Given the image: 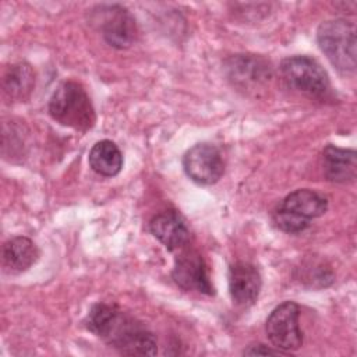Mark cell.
Masks as SVG:
<instances>
[{"label":"cell","mask_w":357,"mask_h":357,"mask_svg":"<svg viewBox=\"0 0 357 357\" xmlns=\"http://www.w3.org/2000/svg\"><path fill=\"white\" fill-rule=\"evenodd\" d=\"M85 326L121 354L155 356L158 351L155 335L114 304L92 305L85 318Z\"/></svg>","instance_id":"cell-1"},{"label":"cell","mask_w":357,"mask_h":357,"mask_svg":"<svg viewBox=\"0 0 357 357\" xmlns=\"http://www.w3.org/2000/svg\"><path fill=\"white\" fill-rule=\"evenodd\" d=\"M49 113L57 123L78 131L92 128L96 121L86 91L75 81H66L57 86L49 102Z\"/></svg>","instance_id":"cell-2"},{"label":"cell","mask_w":357,"mask_h":357,"mask_svg":"<svg viewBox=\"0 0 357 357\" xmlns=\"http://www.w3.org/2000/svg\"><path fill=\"white\" fill-rule=\"evenodd\" d=\"M319 49L340 74L356 70V25L344 18L328 20L318 26Z\"/></svg>","instance_id":"cell-3"},{"label":"cell","mask_w":357,"mask_h":357,"mask_svg":"<svg viewBox=\"0 0 357 357\" xmlns=\"http://www.w3.org/2000/svg\"><path fill=\"white\" fill-rule=\"evenodd\" d=\"M280 74L286 84L310 96L322 98L329 91V77L322 66L308 56L286 57L280 63Z\"/></svg>","instance_id":"cell-4"},{"label":"cell","mask_w":357,"mask_h":357,"mask_svg":"<svg viewBox=\"0 0 357 357\" xmlns=\"http://www.w3.org/2000/svg\"><path fill=\"white\" fill-rule=\"evenodd\" d=\"M300 307L293 301L279 304L266 319V336L275 349L289 353L303 344V332L298 324Z\"/></svg>","instance_id":"cell-5"},{"label":"cell","mask_w":357,"mask_h":357,"mask_svg":"<svg viewBox=\"0 0 357 357\" xmlns=\"http://www.w3.org/2000/svg\"><path fill=\"white\" fill-rule=\"evenodd\" d=\"M185 174L197 184H215L225 172L220 151L212 144H197L190 148L183 158Z\"/></svg>","instance_id":"cell-6"},{"label":"cell","mask_w":357,"mask_h":357,"mask_svg":"<svg viewBox=\"0 0 357 357\" xmlns=\"http://www.w3.org/2000/svg\"><path fill=\"white\" fill-rule=\"evenodd\" d=\"M98 24L105 40L116 49L130 47L138 35L134 17L121 6H100Z\"/></svg>","instance_id":"cell-7"},{"label":"cell","mask_w":357,"mask_h":357,"mask_svg":"<svg viewBox=\"0 0 357 357\" xmlns=\"http://www.w3.org/2000/svg\"><path fill=\"white\" fill-rule=\"evenodd\" d=\"M172 276L176 284L185 291H197L206 296L213 294V286L205 261L194 250H185L176 258Z\"/></svg>","instance_id":"cell-8"},{"label":"cell","mask_w":357,"mask_h":357,"mask_svg":"<svg viewBox=\"0 0 357 357\" xmlns=\"http://www.w3.org/2000/svg\"><path fill=\"white\" fill-rule=\"evenodd\" d=\"M227 77L243 89H254L271 78L269 64L252 54H236L226 61Z\"/></svg>","instance_id":"cell-9"},{"label":"cell","mask_w":357,"mask_h":357,"mask_svg":"<svg viewBox=\"0 0 357 357\" xmlns=\"http://www.w3.org/2000/svg\"><path fill=\"white\" fill-rule=\"evenodd\" d=\"M262 286L259 271L250 262L238 261L229 269V291L234 304L240 307L252 305Z\"/></svg>","instance_id":"cell-10"},{"label":"cell","mask_w":357,"mask_h":357,"mask_svg":"<svg viewBox=\"0 0 357 357\" xmlns=\"http://www.w3.org/2000/svg\"><path fill=\"white\" fill-rule=\"evenodd\" d=\"M149 230L169 251L183 248L190 240L188 227L176 211H165L153 216Z\"/></svg>","instance_id":"cell-11"},{"label":"cell","mask_w":357,"mask_h":357,"mask_svg":"<svg viewBox=\"0 0 357 357\" xmlns=\"http://www.w3.org/2000/svg\"><path fill=\"white\" fill-rule=\"evenodd\" d=\"M324 174L333 183H351L357 176V155L354 149L328 145L322 152Z\"/></svg>","instance_id":"cell-12"},{"label":"cell","mask_w":357,"mask_h":357,"mask_svg":"<svg viewBox=\"0 0 357 357\" xmlns=\"http://www.w3.org/2000/svg\"><path fill=\"white\" fill-rule=\"evenodd\" d=\"M39 251L35 243L24 236L7 240L3 245V266L10 273H21L29 269L38 259Z\"/></svg>","instance_id":"cell-13"},{"label":"cell","mask_w":357,"mask_h":357,"mask_svg":"<svg viewBox=\"0 0 357 357\" xmlns=\"http://www.w3.org/2000/svg\"><path fill=\"white\" fill-rule=\"evenodd\" d=\"M279 208L298 216L303 220L311 222V219L322 216L328 209V201L321 194L301 188L290 192L279 205Z\"/></svg>","instance_id":"cell-14"},{"label":"cell","mask_w":357,"mask_h":357,"mask_svg":"<svg viewBox=\"0 0 357 357\" xmlns=\"http://www.w3.org/2000/svg\"><path fill=\"white\" fill-rule=\"evenodd\" d=\"M35 86V73L28 63H14L4 70L1 78L3 93L11 102H24Z\"/></svg>","instance_id":"cell-15"},{"label":"cell","mask_w":357,"mask_h":357,"mask_svg":"<svg viewBox=\"0 0 357 357\" xmlns=\"http://www.w3.org/2000/svg\"><path fill=\"white\" fill-rule=\"evenodd\" d=\"M88 162L95 173L105 177H113L119 174L123 167V155L113 141L102 139L89 151Z\"/></svg>","instance_id":"cell-16"},{"label":"cell","mask_w":357,"mask_h":357,"mask_svg":"<svg viewBox=\"0 0 357 357\" xmlns=\"http://www.w3.org/2000/svg\"><path fill=\"white\" fill-rule=\"evenodd\" d=\"M273 223L278 229H280L284 233H300L310 226V222L303 220L298 216L282 208H278L273 212Z\"/></svg>","instance_id":"cell-17"},{"label":"cell","mask_w":357,"mask_h":357,"mask_svg":"<svg viewBox=\"0 0 357 357\" xmlns=\"http://www.w3.org/2000/svg\"><path fill=\"white\" fill-rule=\"evenodd\" d=\"M244 354L247 356H268V354H284L282 350L279 349H272V347H268L265 344H252L250 346L247 350H244Z\"/></svg>","instance_id":"cell-18"}]
</instances>
